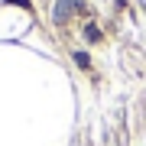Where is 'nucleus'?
Masks as SVG:
<instances>
[{
  "label": "nucleus",
  "mask_w": 146,
  "mask_h": 146,
  "mask_svg": "<svg viewBox=\"0 0 146 146\" xmlns=\"http://www.w3.org/2000/svg\"><path fill=\"white\" fill-rule=\"evenodd\" d=\"M7 3H20V7H26V10H29V0H7Z\"/></svg>",
  "instance_id": "obj_4"
},
{
  "label": "nucleus",
  "mask_w": 146,
  "mask_h": 146,
  "mask_svg": "<svg viewBox=\"0 0 146 146\" xmlns=\"http://www.w3.org/2000/svg\"><path fill=\"white\" fill-rule=\"evenodd\" d=\"M84 36H88L91 42H98V39H101V33H98V26H88V29H84Z\"/></svg>",
  "instance_id": "obj_2"
},
{
  "label": "nucleus",
  "mask_w": 146,
  "mask_h": 146,
  "mask_svg": "<svg viewBox=\"0 0 146 146\" xmlns=\"http://www.w3.org/2000/svg\"><path fill=\"white\" fill-rule=\"evenodd\" d=\"M72 7H75V0H58V7H55V20H58V23H65V20H68V13H72Z\"/></svg>",
  "instance_id": "obj_1"
},
{
  "label": "nucleus",
  "mask_w": 146,
  "mask_h": 146,
  "mask_svg": "<svg viewBox=\"0 0 146 146\" xmlns=\"http://www.w3.org/2000/svg\"><path fill=\"white\" fill-rule=\"evenodd\" d=\"M75 62H78L81 68H88V55H84V52H75Z\"/></svg>",
  "instance_id": "obj_3"
}]
</instances>
